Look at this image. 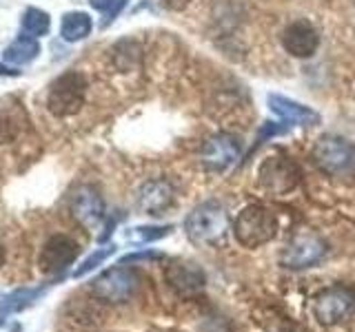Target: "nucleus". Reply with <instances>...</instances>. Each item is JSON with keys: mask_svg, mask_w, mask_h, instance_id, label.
Segmentation results:
<instances>
[{"mask_svg": "<svg viewBox=\"0 0 355 332\" xmlns=\"http://www.w3.org/2000/svg\"><path fill=\"white\" fill-rule=\"evenodd\" d=\"M258 177L264 191H269L273 195H284L295 188L300 173L295 169V164L288 162L286 158H269L260 166Z\"/></svg>", "mask_w": 355, "mask_h": 332, "instance_id": "9", "label": "nucleus"}, {"mask_svg": "<svg viewBox=\"0 0 355 332\" xmlns=\"http://www.w3.org/2000/svg\"><path fill=\"white\" fill-rule=\"evenodd\" d=\"M313 158L320 169L331 175H347L355 169V149L342 140H320Z\"/></svg>", "mask_w": 355, "mask_h": 332, "instance_id": "8", "label": "nucleus"}, {"mask_svg": "<svg viewBox=\"0 0 355 332\" xmlns=\"http://www.w3.org/2000/svg\"><path fill=\"white\" fill-rule=\"evenodd\" d=\"M236 239L244 248H260L264 243H269L277 232V219L273 210H269L262 204H251L242 208V213L236 217L233 224Z\"/></svg>", "mask_w": 355, "mask_h": 332, "instance_id": "1", "label": "nucleus"}, {"mask_svg": "<svg viewBox=\"0 0 355 332\" xmlns=\"http://www.w3.org/2000/svg\"><path fill=\"white\" fill-rule=\"evenodd\" d=\"M327 246L313 232H297L282 248L280 264L291 270H304L324 259Z\"/></svg>", "mask_w": 355, "mask_h": 332, "instance_id": "6", "label": "nucleus"}, {"mask_svg": "<svg viewBox=\"0 0 355 332\" xmlns=\"http://www.w3.org/2000/svg\"><path fill=\"white\" fill-rule=\"evenodd\" d=\"M92 31V18L83 11H73V14H67L62 18V27H60V36L67 42H76V40H83L85 36H89Z\"/></svg>", "mask_w": 355, "mask_h": 332, "instance_id": "18", "label": "nucleus"}, {"mask_svg": "<svg viewBox=\"0 0 355 332\" xmlns=\"http://www.w3.org/2000/svg\"><path fill=\"white\" fill-rule=\"evenodd\" d=\"M40 53V44L31 36H18L9 47L3 51V60L9 64H27Z\"/></svg>", "mask_w": 355, "mask_h": 332, "instance_id": "16", "label": "nucleus"}, {"mask_svg": "<svg viewBox=\"0 0 355 332\" xmlns=\"http://www.w3.org/2000/svg\"><path fill=\"white\" fill-rule=\"evenodd\" d=\"M284 47L297 58H309L318 49V33L306 22H293L284 31Z\"/></svg>", "mask_w": 355, "mask_h": 332, "instance_id": "14", "label": "nucleus"}, {"mask_svg": "<svg viewBox=\"0 0 355 332\" xmlns=\"http://www.w3.org/2000/svg\"><path fill=\"white\" fill-rule=\"evenodd\" d=\"M169 230L171 226H140V228H133L127 237L133 241H153V239L169 235Z\"/></svg>", "mask_w": 355, "mask_h": 332, "instance_id": "21", "label": "nucleus"}, {"mask_svg": "<svg viewBox=\"0 0 355 332\" xmlns=\"http://www.w3.org/2000/svg\"><path fill=\"white\" fill-rule=\"evenodd\" d=\"M227 213L216 202H205L196 206L184 221L187 237L193 243H216L227 232Z\"/></svg>", "mask_w": 355, "mask_h": 332, "instance_id": "2", "label": "nucleus"}, {"mask_svg": "<svg viewBox=\"0 0 355 332\" xmlns=\"http://www.w3.org/2000/svg\"><path fill=\"white\" fill-rule=\"evenodd\" d=\"M111 3H114V0H92V5L98 7V9H107Z\"/></svg>", "mask_w": 355, "mask_h": 332, "instance_id": "23", "label": "nucleus"}, {"mask_svg": "<svg viewBox=\"0 0 355 332\" xmlns=\"http://www.w3.org/2000/svg\"><path fill=\"white\" fill-rule=\"evenodd\" d=\"M116 252V248L114 246H107V248H100V250H96L94 255H89V257L78 266V268L73 270V277H83V275H87V273H92L94 268H98L100 264H103L107 257H111V255Z\"/></svg>", "mask_w": 355, "mask_h": 332, "instance_id": "20", "label": "nucleus"}, {"mask_svg": "<svg viewBox=\"0 0 355 332\" xmlns=\"http://www.w3.org/2000/svg\"><path fill=\"white\" fill-rule=\"evenodd\" d=\"M164 5L171 7V9H180V7L187 5V0H164Z\"/></svg>", "mask_w": 355, "mask_h": 332, "instance_id": "22", "label": "nucleus"}, {"mask_svg": "<svg viewBox=\"0 0 355 332\" xmlns=\"http://www.w3.org/2000/svg\"><path fill=\"white\" fill-rule=\"evenodd\" d=\"M22 31L31 38L44 36V33L49 31V16L44 14L42 9H36V7L27 9L25 16H22Z\"/></svg>", "mask_w": 355, "mask_h": 332, "instance_id": "19", "label": "nucleus"}, {"mask_svg": "<svg viewBox=\"0 0 355 332\" xmlns=\"http://www.w3.org/2000/svg\"><path fill=\"white\" fill-rule=\"evenodd\" d=\"M173 202V188L164 180L147 182L138 193V208L147 215H160Z\"/></svg>", "mask_w": 355, "mask_h": 332, "instance_id": "12", "label": "nucleus"}, {"mask_svg": "<svg viewBox=\"0 0 355 332\" xmlns=\"http://www.w3.org/2000/svg\"><path fill=\"white\" fill-rule=\"evenodd\" d=\"M238 158V147L227 138H218L205 149V162L211 169H225L233 160Z\"/></svg>", "mask_w": 355, "mask_h": 332, "instance_id": "17", "label": "nucleus"}, {"mask_svg": "<svg viewBox=\"0 0 355 332\" xmlns=\"http://www.w3.org/2000/svg\"><path fill=\"white\" fill-rule=\"evenodd\" d=\"M138 286H140V277L136 270L125 268V266H116V268H109L96 277L92 282V293L100 302L127 304L138 293Z\"/></svg>", "mask_w": 355, "mask_h": 332, "instance_id": "3", "label": "nucleus"}, {"mask_svg": "<svg viewBox=\"0 0 355 332\" xmlns=\"http://www.w3.org/2000/svg\"><path fill=\"white\" fill-rule=\"evenodd\" d=\"M71 213L85 228H96L105 219V202L94 186H80L71 197Z\"/></svg>", "mask_w": 355, "mask_h": 332, "instance_id": "11", "label": "nucleus"}, {"mask_svg": "<svg viewBox=\"0 0 355 332\" xmlns=\"http://www.w3.org/2000/svg\"><path fill=\"white\" fill-rule=\"evenodd\" d=\"M44 288H18V290L9 293L3 302H0V315L7 317V315H16L22 313L25 308L33 306L42 297Z\"/></svg>", "mask_w": 355, "mask_h": 332, "instance_id": "15", "label": "nucleus"}, {"mask_svg": "<svg viewBox=\"0 0 355 332\" xmlns=\"http://www.w3.org/2000/svg\"><path fill=\"white\" fill-rule=\"evenodd\" d=\"M27 124L25 109L14 98L0 100V144L14 142Z\"/></svg>", "mask_w": 355, "mask_h": 332, "instance_id": "13", "label": "nucleus"}, {"mask_svg": "<svg viewBox=\"0 0 355 332\" xmlns=\"http://www.w3.org/2000/svg\"><path fill=\"white\" fill-rule=\"evenodd\" d=\"M164 279L171 290L180 297H196L205 290L202 270L187 261H171L164 268Z\"/></svg>", "mask_w": 355, "mask_h": 332, "instance_id": "10", "label": "nucleus"}, {"mask_svg": "<svg viewBox=\"0 0 355 332\" xmlns=\"http://www.w3.org/2000/svg\"><path fill=\"white\" fill-rule=\"evenodd\" d=\"M0 73L3 75H18V71H11V69H7V66H0Z\"/></svg>", "mask_w": 355, "mask_h": 332, "instance_id": "24", "label": "nucleus"}, {"mask_svg": "<svg viewBox=\"0 0 355 332\" xmlns=\"http://www.w3.org/2000/svg\"><path fill=\"white\" fill-rule=\"evenodd\" d=\"M78 255H80V248H78V243L71 237L53 235L38 255V268L44 275H58L69 268L78 259Z\"/></svg>", "mask_w": 355, "mask_h": 332, "instance_id": "7", "label": "nucleus"}, {"mask_svg": "<svg viewBox=\"0 0 355 332\" xmlns=\"http://www.w3.org/2000/svg\"><path fill=\"white\" fill-rule=\"evenodd\" d=\"M5 264V248H3V243H0V266Z\"/></svg>", "mask_w": 355, "mask_h": 332, "instance_id": "25", "label": "nucleus"}, {"mask_svg": "<svg viewBox=\"0 0 355 332\" xmlns=\"http://www.w3.org/2000/svg\"><path fill=\"white\" fill-rule=\"evenodd\" d=\"M355 313V293L347 286H331L313 297V315L322 326H340Z\"/></svg>", "mask_w": 355, "mask_h": 332, "instance_id": "5", "label": "nucleus"}, {"mask_svg": "<svg viewBox=\"0 0 355 332\" xmlns=\"http://www.w3.org/2000/svg\"><path fill=\"white\" fill-rule=\"evenodd\" d=\"M85 93H87L85 75L78 71H67L51 84L47 95V107L58 118L73 116L85 104Z\"/></svg>", "mask_w": 355, "mask_h": 332, "instance_id": "4", "label": "nucleus"}]
</instances>
